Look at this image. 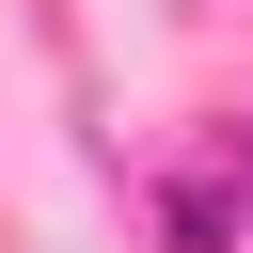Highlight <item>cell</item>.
Here are the masks:
<instances>
[{
  "label": "cell",
  "mask_w": 253,
  "mask_h": 253,
  "mask_svg": "<svg viewBox=\"0 0 253 253\" xmlns=\"http://www.w3.org/2000/svg\"><path fill=\"white\" fill-rule=\"evenodd\" d=\"M221 237H237V206H221V190H190V206H174V253H221Z\"/></svg>",
  "instance_id": "obj_1"
},
{
  "label": "cell",
  "mask_w": 253,
  "mask_h": 253,
  "mask_svg": "<svg viewBox=\"0 0 253 253\" xmlns=\"http://www.w3.org/2000/svg\"><path fill=\"white\" fill-rule=\"evenodd\" d=\"M237 206H253V174H237Z\"/></svg>",
  "instance_id": "obj_2"
}]
</instances>
